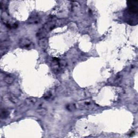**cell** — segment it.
Wrapping results in <instances>:
<instances>
[{"label":"cell","mask_w":138,"mask_h":138,"mask_svg":"<svg viewBox=\"0 0 138 138\" xmlns=\"http://www.w3.org/2000/svg\"><path fill=\"white\" fill-rule=\"evenodd\" d=\"M27 101L29 102V104H35L37 101V99L36 98H28L27 99Z\"/></svg>","instance_id":"obj_8"},{"label":"cell","mask_w":138,"mask_h":138,"mask_svg":"<svg viewBox=\"0 0 138 138\" xmlns=\"http://www.w3.org/2000/svg\"><path fill=\"white\" fill-rule=\"evenodd\" d=\"M38 45L42 50H45L48 46V40L45 37L41 38L38 41Z\"/></svg>","instance_id":"obj_2"},{"label":"cell","mask_w":138,"mask_h":138,"mask_svg":"<svg viewBox=\"0 0 138 138\" xmlns=\"http://www.w3.org/2000/svg\"><path fill=\"white\" fill-rule=\"evenodd\" d=\"M14 78L10 76H7L4 78V81L5 83L8 84H12L14 82Z\"/></svg>","instance_id":"obj_5"},{"label":"cell","mask_w":138,"mask_h":138,"mask_svg":"<svg viewBox=\"0 0 138 138\" xmlns=\"http://www.w3.org/2000/svg\"><path fill=\"white\" fill-rule=\"evenodd\" d=\"M55 24L53 22H49L46 23L44 25L43 29L46 31H51L53 29V28L55 27Z\"/></svg>","instance_id":"obj_4"},{"label":"cell","mask_w":138,"mask_h":138,"mask_svg":"<svg viewBox=\"0 0 138 138\" xmlns=\"http://www.w3.org/2000/svg\"><path fill=\"white\" fill-rule=\"evenodd\" d=\"M37 112L39 114L42 115V116H44L46 114L47 112V111L44 108H40V109H38L37 110Z\"/></svg>","instance_id":"obj_6"},{"label":"cell","mask_w":138,"mask_h":138,"mask_svg":"<svg viewBox=\"0 0 138 138\" xmlns=\"http://www.w3.org/2000/svg\"><path fill=\"white\" fill-rule=\"evenodd\" d=\"M19 45L22 48H32L33 44L30 40L26 38H23L20 39L19 41Z\"/></svg>","instance_id":"obj_1"},{"label":"cell","mask_w":138,"mask_h":138,"mask_svg":"<svg viewBox=\"0 0 138 138\" xmlns=\"http://www.w3.org/2000/svg\"><path fill=\"white\" fill-rule=\"evenodd\" d=\"M9 45V44H8V42H7V41H3L1 43V48L2 49H5V48H7L8 47Z\"/></svg>","instance_id":"obj_9"},{"label":"cell","mask_w":138,"mask_h":138,"mask_svg":"<svg viewBox=\"0 0 138 138\" xmlns=\"http://www.w3.org/2000/svg\"><path fill=\"white\" fill-rule=\"evenodd\" d=\"M40 18L37 15H33L32 16L30 17L29 18L28 22L30 24H35L40 22Z\"/></svg>","instance_id":"obj_3"},{"label":"cell","mask_w":138,"mask_h":138,"mask_svg":"<svg viewBox=\"0 0 138 138\" xmlns=\"http://www.w3.org/2000/svg\"><path fill=\"white\" fill-rule=\"evenodd\" d=\"M9 98H10L11 101L14 102V103H17L18 101V98L15 96H14V94H10V96H9Z\"/></svg>","instance_id":"obj_7"}]
</instances>
